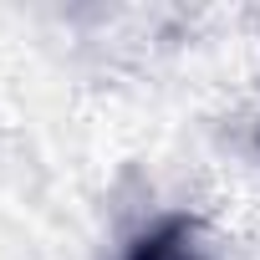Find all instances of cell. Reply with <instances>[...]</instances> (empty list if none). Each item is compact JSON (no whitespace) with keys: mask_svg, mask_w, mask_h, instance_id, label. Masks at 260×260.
I'll return each instance as SVG.
<instances>
[{"mask_svg":"<svg viewBox=\"0 0 260 260\" xmlns=\"http://www.w3.org/2000/svg\"><path fill=\"white\" fill-rule=\"evenodd\" d=\"M127 260H209V255L194 240V224L184 214H174V219H158L148 235H138Z\"/></svg>","mask_w":260,"mask_h":260,"instance_id":"6da1fadb","label":"cell"}]
</instances>
